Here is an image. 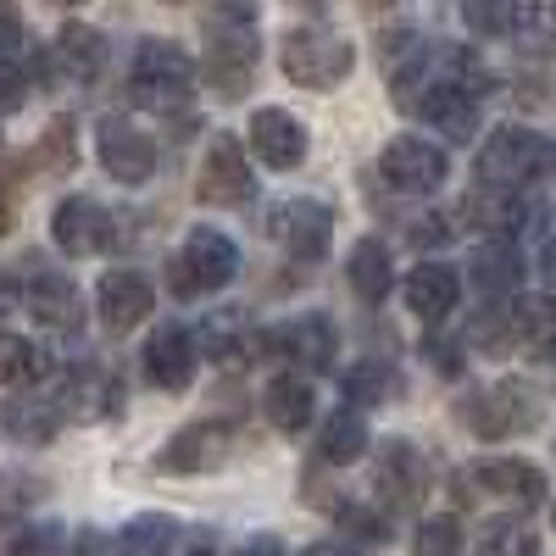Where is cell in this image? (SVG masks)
I'll use <instances>...</instances> for the list:
<instances>
[{
  "mask_svg": "<svg viewBox=\"0 0 556 556\" xmlns=\"http://www.w3.org/2000/svg\"><path fill=\"white\" fill-rule=\"evenodd\" d=\"M12 223H17V173L0 167V240L12 235Z\"/></svg>",
  "mask_w": 556,
  "mask_h": 556,
  "instance_id": "obj_43",
  "label": "cell"
},
{
  "mask_svg": "<svg viewBox=\"0 0 556 556\" xmlns=\"http://www.w3.org/2000/svg\"><path fill=\"white\" fill-rule=\"evenodd\" d=\"M256 62H262V39H256V17L245 7L235 12H212L206 17V56H201V78L217 101H245V89L256 84Z\"/></svg>",
  "mask_w": 556,
  "mask_h": 556,
  "instance_id": "obj_1",
  "label": "cell"
},
{
  "mask_svg": "<svg viewBox=\"0 0 556 556\" xmlns=\"http://www.w3.org/2000/svg\"><path fill=\"white\" fill-rule=\"evenodd\" d=\"M39 167H51V173H67V167H73V117H56L51 128H45V139H39Z\"/></svg>",
  "mask_w": 556,
  "mask_h": 556,
  "instance_id": "obj_41",
  "label": "cell"
},
{
  "mask_svg": "<svg viewBox=\"0 0 556 556\" xmlns=\"http://www.w3.org/2000/svg\"><path fill=\"white\" fill-rule=\"evenodd\" d=\"M379 490L390 495V506H412L429 490V462L412 440H384L379 445Z\"/></svg>",
  "mask_w": 556,
  "mask_h": 556,
  "instance_id": "obj_23",
  "label": "cell"
},
{
  "mask_svg": "<svg viewBox=\"0 0 556 556\" xmlns=\"http://www.w3.org/2000/svg\"><path fill=\"white\" fill-rule=\"evenodd\" d=\"M445 173H451L445 151L434 146V139H417V134L390 139L384 156H379V178L390 184L395 195H434L445 184Z\"/></svg>",
  "mask_w": 556,
  "mask_h": 556,
  "instance_id": "obj_8",
  "label": "cell"
},
{
  "mask_svg": "<svg viewBox=\"0 0 556 556\" xmlns=\"http://www.w3.org/2000/svg\"><path fill=\"white\" fill-rule=\"evenodd\" d=\"M534 262H540V273L556 285V206L540 217V228H534Z\"/></svg>",
  "mask_w": 556,
  "mask_h": 556,
  "instance_id": "obj_42",
  "label": "cell"
},
{
  "mask_svg": "<svg viewBox=\"0 0 556 556\" xmlns=\"http://www.w3.org/2000/svg\"><path fill=\"white\" fill-rule=\"evenodd\" d=\"M256 195V178H251V156L235 134H217L206 146L201 162V201L206 206H245Z\"/></svg>",
  "mask_w": 556,
  "mask_h": 556,
  "instance_id": "obj_14",
  "label": "cell"
},
{
  "mask_svg": "<svg viewBox=\"0 0 556 556\" xmlns=\"http://www.w3.org/2000/svg\"><path fill=\"white\" fill-rule=\"evenodd\" d=\"M17 290H23V312H34V323H45L51 334H78L84 329V295L62 267L23 262Z\"/></svg>",
  "mask_w": 556,
  "mask_h": 556,
  "instance_id": "obj_7",
  "label": "cell"
},
{
  "mask_svg": "<svg viewBox=\"0 0 556 556\" xmlns=\"http://www.w3.org/2000/svg\"><path fill=\"white\" fill-rule=\"evenodd\" d=\"M195 362H201V351H195V334L184 329V323H156L151 340H146V351H139L146 379H151L156 390H167V395H178V390L195 384Z\"/></svg>",
  "mask_w": 556,
  "mask_h": 556,
  "instance_id": "obj_10",
  "label": "cell"
},
{
  "mask_svg": "<svg viewBox=\"0 0 556 556\" xmlns=\"http://www.w3.org/2000/svg\"><path fill=\"white\" fill-rule=\"evenodd\" d=\"M267 235H278V245L290 251V262H323V251L334 245V212L323 201H312V195L285 201V206H273Z\"/></svg>",
  "mask_w": 556,
  "mask_h": 556,
  "instance_id": "obj_9",
  "label": "cell"
},
{
  "mask_svg": "<svg viewBox=\"0 0 556 556\" xmlns=\"http://www.w3.org/2000/svg\"><path fill=\"white\" fill-rule=\"evenodd\" d=\"M51 406L62 417H73V424H96V417H117L123 412V384L106 374V367L84 362V367H67Z\"/></svg>",
  "mask_w": 556,
  "mask_h": 556,
  "instance_id": "obj_15",
  "label": "cell"
},
{
  "mask_svg": "<svg viewBox=\"0 0 556 556\" xmlns=\"http://www.w3.org/2000/svg\"><path fill=\"white\" fill-rule=\"evenodd\" d=\"M78 556H106V534L101 529H84L78 534Z\"/></svg>",
  "mask_w": 556,
  "mask_h": 556,
  "instance_id": "obj_49",
  "label": "cell"
},
{
  "mask_svg": "<svg viewBox=\"0 0 556 556\" xmlns=\"http://www.w3.org/2000/svg\"><path fill=\"white\" fill-rule=\"evenodd\" d=\"M96 306H101L106 334H128V329H139V323L156 312V290H151L146 273L112 267V273L101 278V290H96Z\"/></svg>",
  "mask_w": 556,
  "mask_h": 556,
  "instance_id": "obj_17",
  "label": "cell"
},
{
  "mask_svg": "<svg viewBox=\"0 0 556 556\" xmlns=\"http://www.w3.org/2000/svg\"><path fill=\"white\" fill-rule=\"evenodd\" d=\"M367 445H374V434H367V417H362L356 406H340L329 424H323V434H317V456L334 462V468H345V462H362Z\"/></svg>",
  "mask_w": 556,
  "mask_h": 556,
  "instance_id": "obj_30",
  "label": "cell"
},
{
  "mask_svg": "<svg viewBox=\"0 0 556 556\" xmlns=\"http://www.w3.org/2000/svg\"><path fill=\"white\" fill-rule=\"evenodd\" d=\"M468 278H473V290L484 301H518V285H523V256L518 245H506V240H484L468 262Z\"/></svg>",
  "mask_w": 556,
  "mask_h": 556,
  "instance_id": "obj_24",
  "label": "cell"
},
{
  "mask_svg": "<svg viewBox=\"0 0 556 556\" xmlns=\"http://www.w3.org/2000/svg\"><path fill=\"white\" fill-rule=\"evenodd\" d=\"M551 534H556V501H551Z\"/></svg>",
  "mask_w": 556,
  "mask_h": 556,
  "instance_id": "obj_52",
  "label": "cell"
},
{
  "mask_svg": "<svg viewBox=\"0 0 556 556\" xmlns=\"http://www.w3.org/2000/svg\"><path fill=\"white\" fill-rule=\"evenodd\" d=\"M235 556H285V545H278V534H251Z\"/></svg>",
  "mask_w": 556,
  "mask_h": 556,
  "instance_id": "obj_47",
  "label": "cell"
},
{
  "mask_svg": "<svg viewBox=\"0 0 556 556\" xmlns=\"http://www.w3.org/2000/svg\"><path fill=\"white\" fill-rule=\"evenodd\" d=\"M456 301H462V278H456V267H445V262H417L412 273H406V306H412V317L417 323H445L451 312H456Z\"/></svg>",
  "mask_w": 556,
  "mask_h": 556,
  "instance_id": "obj_21",
  "label": "cell"
},
{
  "mask_svg": "<svg viewBox=\"0 0 556 556\" xmlns=\"http://www.w3.org/2000/svg\"><path fill=\"white\" fill-rule=\"evenodd\" d=\"M167 290H173L178 301H190V295H201V290H195V278H190V267H184L178 256L167 262Z\"/></svg>",
  "mask_w": 556,
  "mask_h": 556,
  "instance_id": "obj_46",
  "label": "cell"
},
{
  "mask_svg": "<svg viewBox=\"0 0 556 556\" xmlns=\"http://www.w3.org/2000/svg\"><path fill=\"white\" fill-rule=\"evenodd\" d=\"M195 351H206L217 367L245 362V323H240V317H212L206 329L195 334Z\"/></svg>",
  "mask_w": 556,
  "mask_h": 556,
  "instance_id": "obj_36",
  "label": "cell"
},
{
  "mask_svg": "<svg viewBox=\"0 0 556 556\" xmlns=\"http://www.w3.org/2000/svg\"><path fill=\"white\" fill-rule=\"evenodd\" d=\"M51 78H67V84H96L101 78V67H106V39H101V28H89V23H78V17H67L62 28H56V39H51Z\"/></svg>",
  "mask_w": 556,
  "mask_h": 556,
  "instance_id": "obj_20",
  "label": "cell"
},
{
  "mask_svg": "<svg viewBox=\"0 0 556 556\" xmlns=\"http://www.w3.org/2000/svg\"><path fill=\"white\" fill-rule=\"evenodd\" d=\"M228 451H235V429L217 424V417H201V424L178 429L162 451H156V468L162 473H217Z\"/></svg>",
  "mask_w": 556,
  "mask_h": 556,
  "instance_id": "obj_12",
  "label": "cell"
},
{
  "mask_svg": "<svg viewBox=\"0 0 556 556\" xmlns=\"http://www.w3.org/2000/svg\"><path fill=\"white\" fill-rule=\"evenodd\" d=\"M262 406H267V424H273V429L301 434V429L312 424V417H317V390H312V379H295V374H273V384H267Z\"/></svg>",
  "mask_w": 556,
  "mask_h": 556,
  "instance_id": "obj_26",
  "label": "cell"
},
{
  "mask_svg": "<svg viewBox=\"0 0 556 556\" xmlns=\"http://www.w3.org/2000/svg\"><path fill=\"white\" fill-rule=\"evenodd\" d=\"M245 156H256L262 167L273 173H290L306 162V123L285 106H262L251 112V128H245Z\"/></svg>",
  "mask_w": 556,
  "mask_h": 556,
  "instance_id": "obj_11",
  "label": "cell"
},
{
  "mask_svg": "<svg viewBox=\"0 0 556 556\" xmlns=\"http://www.w3.org/2000/svg\"><path fill=\"white\" fill-rule=\"evenodd\" d=\"M479 190H495V195H518L529 178L545 173V139L518 128V123H501L484 146H479Z\"/></svg>",
  "mask_w": 556,
  "mask_h": 556,
  "instance_id": "obj_5",
  "label": "cell"
},
{
  "mask_svg": "<svg viewBox=\"0 0 556 556\" xmlns=\"http://www.w3.org/2000/svg\"><path fill=\"white\" fill-rule=\"evenodd\" d=\"M278 67H285L290 84L317 89L323 96V89H334V84L351 78L356 45L340 28H329V23H301V28H290L285 39H278Z\"/></svg>",
  "mask_w": 556,
  "mask_h": 556,
  "instance_id": "obj_3",
  "label": "cell"
},
{
  "mask_svg": "<svg viewBox=\"0 0 556 556\" xmlns=\"http://www.w3.org/2000/svg\"><path fill=\"white\" fill-rule=\"evenodd\" d=\"M479 556H540V534L523 518H495L479 529Z\"/></svg>",
  "mask_w": 556,
  "mask_h": 556,
  "instance_id": "obj_35",
  "label": "cell"
},
{
  "mask_svg": "<svg viewBox=\"0 0 556 556\" xmlns=\"http://www.w3.org/2000/svg\"><path fill=\"white\" fill-rule=\"evenodd\" d=\"M462 17H468V28H479V34H506V7H484V0H473Z\"/></svg>",
  "mask_w": 556,
  "mask_h": 556,
  "instance_id": "obj_44",
  "label": "cell"
},
{
  "mask_svg": "<svg viewBox=\"0 0 556 556\" xmlns=\"http://www.w3.org/2000/svg\"><path fill=\"white\" fill-rule=\"evenodd\" d=\"M456 217H468L473 228H484L490 240H506L513 245V235L529 223V201L523 195H495V190H473L468 201L456 206Z\"/></svg>",
  "mask_w": 556,
  "mask_h": 556,
  "instance_id": "obj_25",
  "label": "cell"
},
{
  "mask_svg": "<svg viewBox=\"0 0 556 556\" xmlns=\"http://www.w3.org/2000/svg\"><path fill=\"white\" fill-rule=\"evenodd\" d=\"M479 490H490V495H501V501H513V506H540L545 501V473L534 468V462H523V456H490V462H479V468L468 473Z\"/></svg>",
  "mask_w": 556,
  "mask_h": 556,
  "instance_id": "obj_22",
  "label": "cell"
},
{
  "mask_svg": "<svg viewBox=\"0 0 556 556\" xmlns=\"http://www.w3.org/2000/svg\"><path fill=\"white\" fill-rule=\"evenodd\" d=\"M301 556H356V551H351L345 540H317V545H306Z\"/></svg>",
  "mask_w": 556,
  "mask_h": 556,
  "instance_id": "obj_50",
  "label": "cell"
},
{
  "mask_svg": "<svg viewBox=\"0 0 556 556\" xmlns=\"http://www.w3.org/2000/svg\"><path fill=\"white\" fill-rule=\"evenodd\" d=\"M345 278H351V290L367 301V306H379L390 290H395V262H390V245L384 240H356L351 256H345Z\"/></svg>",
  "mask_w": 556,
  "mask_h": 556,
  "instance_id": "obj_27",
  "label": "cell"
},
{
  "mask_svg": "<svg viewBox=\"0 0 556 556\" xmlns=\"http://www.w3.org/2000/svg\"><path fill=\"white\" fill-rule=\"evenodd\" d=\"M96 151L117 184H151L156 178V139L128 117H106L96 128Z\"/></svg>",
  "mask_w": 556,
  "mask_h": 556,
  "instance_id": "obj_13",
  "label": "cell"
},
{
  "mask_svg": "<svg viewBox=\"0 0 556 556\" xmlns=\"http://www.w3.org/2000/svg\"><path fill=\"white\" fill-rule=\"evenodd\" d=\"M506 39L523 51H551L556 45V7H506Z\"/></svg>",
  "mask_w": 556,
  "mask_h": 556,
  "instance_id": "obj_34",
  "label": "cell"
},
{
  "mask_svg": "<svg viewBox=\"0 0 556 556\" xmlns=\"http://www.w3.org/2000/svg\"><path fill=\"white\" fill-rule=\"evenodd\" d=\"M506 317H513V345L551 356L556 351V301L551 295H518L506 301Z\"/></svg>",
  "mask_w": 556,
  "mask_h": 556,
  "instance_id": "obj_28",
  "label": "cell"
},
{
  "mask_svg": "<svg viewBox=\"0 0 556 556\" xmlns=\"http://www.w3.org/2000/svg\"><path fill=\"white\" fill-rule=\"evenodd\" d=\"M417 117H424L434 134H445L451 146H468V139L479 134V101L468 96L462 84H451V78H440L434 73V84L417 96V106H412Z\"/></svg>",
  "mask_w": 556,
  "mask_h": 556,
  "instance_id": "obj_18",
  "label": "cell"
},
{
  "mask_svg": "<svg viewBox=\"0 0 556 556\" xmlns=\"http://www.w3.org/2000/svg\"><path fill=\"white\" fill-rule=\"evenodd\" d=\"M0 146H7V134H0Z\"/></svg>",
  "mask_w": 556,
  "mask_h": 556,
  "instance_id": "obj_53",
  "label": "cell"
},
{
  "mask_svg": "<svg viewBox=\"0 0 556 556\" xmlns=\"http://www.w3.org/2000/svg\"><path fill=\"white\" fill-rule=\"evenodd\" d=\"M424 351H429V362H434V374H451V379L462 374V345H456V340H429Z\"/></svg>",
  "mask_w": 556,
  "mask_h": 556,
  "instance_id": "obj_45",
  "label": "cell"
},
{
  "mask_svg": "<svg viewBox=\"0 0 556 556\" xmlns=\"http://www.w3.org/2000/svg\"><path fill=\"white\" fill-rule=\"evenodd\" d=\"M51 240L62 256H96L112 245V212L96 195H67L51 217Z\"/></svg>",
  "mask_w": 556,
  "mask_h": 556,
  "instance_id": "obj_16",
  "label": "cell"
},
{
  "mask_svg": "<svg viewBox=\"0 0 556 556\" xmlns=\"http://www.w3.org/2000/svg\"><path fill=\"white\" fill-rule=\"evenodd\" d=\"M178 262L190 267L195 290H223V285H235V273H240V245L228 240L223 228L201 223V228H190V235H184Z\"/></svg>",
  "mask_w": 556,
  "mask_h": 556,
  "instance_id": "obj_19",
  "label": "cell"
},
{
  "mask_svg": "<svg viewBox=\"0 0 556 556\" xmlns=\"http://www.w3.org/2000/svg\"><path fill=\"white\" fill-rule=\"evenodd\" d=\"M23 306V290H17V273H0V312Z\"/></svg>",
  "mask_w": 556,
  "mask_h": 556,
  "instance_id": "obj_48",
  "label": "cell"
},
{
  "mask_svg": "<svg viewBox=\"0 0 556 556\" xmlns=\"http://www.w3.org/2000/svg\"><path fill=\"white\" fill-rule=\"evenodd\" d=\"M545 173H556V139H545Z\"/></svg>",
  "mask_w": 556,
  "mask_h": 556,
  "instance_id": "obj_51",
  "label": "cell"
},
{
  "mask_svg": "<svg viewBox=\"0 0 556 556\" xmlns=\"http://www.w3.org/2000/svg\"><path fill=\"white\" fill-rule=\"evenodd\" d=\"M62 545H67V534L56 523H28L7 540V556H62Z\"/></svg>",
  "mask_w": 556,
  "mask_h": 556,
  "instance_id": "obj_40",
  "label": "cell"
},
{
  "mask_svg": "<svg viewBox=\"0 0 556 556\" xmlns=\"http://www.w3.org/2000/svg\"><path fill=\"white\" fill-rule=\"evenodd\" d=\"M395 395H401V374L390 362H362L345 374V401L356 406H390Z\"/></svg>",
  "mask_w": 556,
  "mask_h": 556,
  "instance_id": "obj_33",
  "label": "cell"
},
{
  "mask_svg": "<svg viewBox=\"0 0 556 556\" xmlns=\"http://www.w3.org/2000/svg\"><path fill=\"white\" fill-rule=\"evenodd\" d=\"M128 96L134 106L178 117L184 106L195 101V62L184 56V45L173 39H139L134 62H128Z\"/></svg>",
  "mask_w": 556,
  "mask_h": 556,
  "instance_id": "obj_2",
  "label": "cell"
},
{
  "mask_svg": "<svg viewBox=\"0 0 556 556\" xmlns=\"http://www.w3.org/2000/svg\"><path fill=\"white\" fill-rule=\"evenodd\" d=\"M412 556H462V523L445 518H424L412 534Z\"/></svg>",
  "mask_w": 556,
  "mask_h": 556,
  "instance_id": "obj_38",
  "label": "cell"
},
{
  "mask_svg": "<svg viewBox=\"0 0 556 556\" xmlns=\"http://www.w3.org/2000/svg\"><path fill=\"white\" fill-rule=\"evenodd\" d=\"M0 429H7L17 445H51L62 429V412L45 401V395H12L0 406Z\"/></svg>",
  "mask_w": 556,
  "mask_h": 556,
  "instance_id": "obj_29",
  "label": "cell"
},
{
  "mask_svg": "<svg viewBox=\"0 0 556 556\" xmlns=\"http://www.w3.org/2000/svg\"><path fill=\"white\" fill-rule=\"evenodd\" d=\"M178 540V523L167 513H146V518H128L117 529V551L123 556H167Z\"/></svg>",
  "mask_w": 556,
  "mask_h": 556,
  "instance_id": "obj_32",
  "label": "cell"
},
{
  "mask_svg": "<svg viewBox=\"0 0 556 556\" xmlns=\"http://www.w3.org/2000/svg\"><path fill=\"white\" fill-rule=\"evenodd\" d=\"M540 395L523 384V379H501L490 390H473L468 401H462V424H468L479 440H513V434H529L540 429Z\"/></svg>",
  "mask_w": 556,
  "mask_h": 556,
  "instance_id": "obj_6",
  "label": "cell"
},
{
  "mask_svg": "<svg viewBox=\"0 0 556 556\" xmlns=\"http://www.w3.org/2000/svg\"><path fill=\"white\" fill-rule=\"evenodd\" d=\"M334 523L351 534V545H390V518L379 506H362V501H340Z\"/></svg>",
  "mask_w": 556,
  "mask_h": 556,
  "instance_id": "obj_37",
  "label": "cell"
},
{
  "mask_svg": "<svg viewBox=\"0 0 556 556\" xmlns=\"http://www.w3.org/2000/svg\"><path fill=\"white\" fill-rule=\"evenodd\" d=\"M256 351H267V362H285L295 367V379L306 374H329L334 356H340V329L323 312H306V317H285L273 329L256 334Z\"/></svg>",
  "mask_w": 556,
  "mask_h": 556,
  "instance_id": "obj_4",
  "label": "cell"
},
{
  "mask_svg": "<svg viewBox=\"0 0 556 556\" xmlns=\"http://www.w3.org/2000/svg\"><path fill=\"white\" fill-rule=\"evenodd\" d=\"M51 374V351L28 334H0V384L7 390H23V384H39Z\"/></svg>",
  "mask_w": 556,
  "mask_h": 556,
  "instance_id": "obj_31",
  "label": "cell"
},
{
  "mask_svg": "<svg viewBox=\"0 0 556 556\" xmlns=\"http://www.w3.org/2000/svg\"><path fill=\"white\" fill-rule=\"evenodd\" d=\"M28 84H34V73H28L23 51H0V112H17L28 101Z\"/></svg>",
  "mask_w": 556,
  "mask_h": 556,
  "instance_id": "obj_39",
  "label": "cell"
}]
</instances>
